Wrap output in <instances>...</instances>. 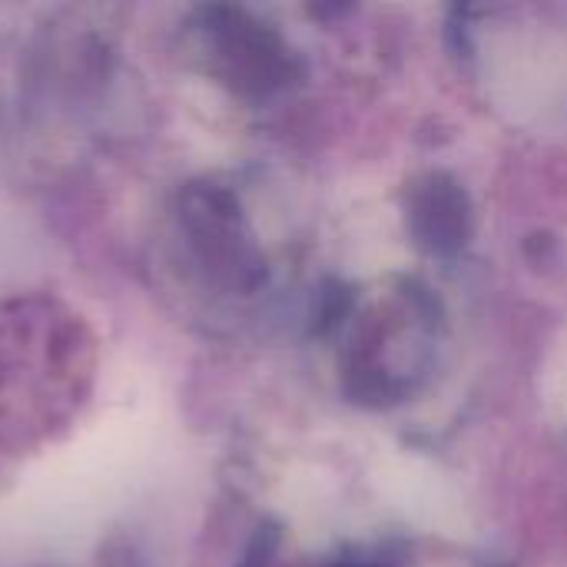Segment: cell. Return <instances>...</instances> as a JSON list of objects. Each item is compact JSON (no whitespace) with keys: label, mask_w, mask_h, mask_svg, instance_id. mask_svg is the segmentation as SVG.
Instances as JSON below:
<instances>
[{"label":"cell","mask_w":567,"mask_h":567,"mask_svg":"<svg viewBox=\"0 0 567 567\" xmlns=\"http://www.w3.org/2000/svg\"><path fill=\"white\" fill-rule=\"evenodd\" d=\"M415 229L439 252L458 249L465 243V229H468L462 193L445 179H432L415 203Z\"/></svg>","instance_id":"obj_1"}]
</instances>
